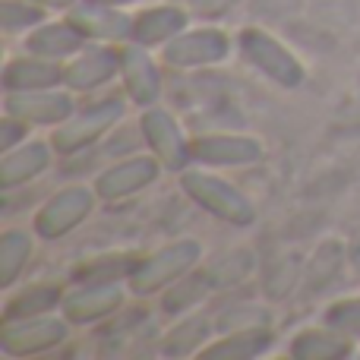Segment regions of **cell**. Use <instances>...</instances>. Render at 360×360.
<instances>
[{
    "instance_id": "cell-1",
    "label": "cell",
    "mask_w": 360,
    "mask_h": 360,
    "mask_svg": "<svg viewBox=\"0 0 360 360\" xmlns=\"http://www.w3.org/2000/svg\"><path fill=\"white\" fill-rule=\"evenodd\" d=\"M180 186H184V193L199 205V209L209 212V215L218 218V221L237 224V228L253 224V218H256L253 202H250L234 184H228V180H221L215 174H205V171H184Z\"/></svg>"
},
{
    "instance_id": "cell-2",
    "label": "cell",
    "mask_w": 360,
    "mask_h": 360,
    "mask_svg": "<svg viewBox=\"0 0 360 360\" xmlns=\"http://www.w3.org/2000/svg\"><path fill=\"white\" fill-rule=\"evenodd\" d=\"M202 256V247L196 240H177L168 243L165 250H158L155 256H149L146 262L133 266L130 272V291L136 297H149V294H158L162 288H168L171 281L184 278L186 272H193Z\"/></svg>"
},
{
    "instance_id": "cell-3",
    "label": "cell",
    "mask_w": 360,
    "mask_h": 360,
    "mask_svg": "<svg viewBox=\"0 0 360 360\" xmlns=\"http://www.w3.org/2000/svg\"><path fill=\"white\" fill-rule=\"evenodd\" d=\"M120 117H124V101L120 98H105L98 105H89L57 127L54 136H51V146L60 155H73V152L92 146L98 136H105Z\"/></svg>"
},
{
    "instance_id": "cell-4",
    "label": "cell",
    "mask_w": 360,
    "mask_h": 360,
    "mask_svg": "<svg viewBox=\"0 0 360 360\" xmlns=\"http://www.w3.org/2000/svg\"><path fill=\"white\" fill-rule=\"evenodd\" d=\"M240 48H243V54H247V60L253 63L262 76L278 82V86L294 89L304 82V67H300V60L281 41H275L266 29H243Z\"/></svg>"
},
{
    "instance_id": "cell-5",
    "label": "cell",
    "mask_w": 360,
    "mask_h": 360,
    "mask_svg": "<svg viewBox=\"0 0 360 360\" xmlns=\"http://www.w3.org/2000/svg\"><path fill=\"white\" fill-rule=\"evenodd\" d=\"M63 319H54L44 313V316L4 323V329H0V351L10 357H32V354L57 348V345H63L70 335V326L63 323Z\"/></svg>"
},
{
    "instance_id": "cell-6",
    "label": "cell",
    "mask_w": 360,
    "mask_h": 360,
    "mask_svg": "<svg viewBox=\"0 0 360 360\" xmlns=\"http://www.w3.org/2000/svg\"><path fill=\"white\" fill-rule=\"evenodd\" d=\"M98 193L89 186H63L57 196H51L48 202L38 209L35 215V231L44 240H57V237L70 234L76 224H82L89 218Z\"/></svg>"
},
{
    "instance_id": "cell-7",
    "label": "cell",
    "mask_w": 360,
    "mask_h": 360,
    "mask_svg": "<svg viewBox=\"0 0 360 360\" xmlns=\"http://www.w3.org/2000/svg\"><path fill=\"white\" fill-rule=\"evenodd\" d=\"M4 111L25 124L60 127L76 114V101L73 95L54 92V89H29V92H6Z\"/></svg>"
},
{
    "instance_id": "cell-8",
    "label": "cell",
    "mask_w": 360,
    "mask_h": 360,
    "mask_svg": "<svg viewBox=\"0 0 360 360\" xmlns=\"http://www.w3.org/2000/svg\"><path fill=\"white\" fill-rule=\"evenodd\" d=\"M143 136L149 143L152 155L165 165V171H184L190 162V143H186L184 130L165 108H146L143 114Z\"/></svg>"
},
{
    "instance_id": "cell-9",
    "label": "cell",
    "mask_w": 360,
    "mask_h": 360,
    "mask_svg": "<svg viewBox=\"0 0 360 360\" xmlns=\"http://www.w3.org/2000/svg\"><path fill=\"white\" fill-rule=\"evenodd\" d=\"M231 51V38L221 29H193L180 32L165 44L162 57L171 67H209V63L224 60Z\"/></svg>"
},
{
    "instance_id": "cell-10",
    "label": "cell",
    "mask_w": 360,
    "mask_h": 360,
    "mask_svg": "<svg viewBox=\"0 0 360 360\" xmlns=\"http://www.w3.org/2000/svg\"><path fill=\"white\" fill-rule=\"evenodd\" d=\"M165 165L158 162L155 155H136V158H127V162L114 165L108 168L105 174H98L95 180V193L101 199H124V196H133L139 193L143 186L155 184L158 174H162Z\"/></svg>"
},
{
    "instance_id": "cell-11",
    "label": "cell",
    "mask_w": 360,
    "mask_h": 360,
    "mask_svg": "<svg viewBox=\"0 0 360 360\" xmlns=\"http://www.w3.org/2000/svg\"><path fill=\"white\" fill-rule=\"evenodd\" d=\"M120 304H124V288L120 285H114V281H89L86 288L63 297L60 310L67 316V323L86 326L95 323V319L111 316Z\"/></svg>"
},
{
    "instance_id": "cell-12",
    "label": "cell",
    "mask_w": 360,
    "mask_h": 360,
    "mask_svg": "<svg viewBox=\"0 0 360 360\" xmlns=\"http://www.w3.org/2000/svg\"><path fill=\"white\" fill-rule=\"evenodd\" d=\"M120 73H124V89L130 95L133 105L152 108L162 95V76H158L155 60L149 57V51L143 44H127L120 51Z\"/></svg>"
},
{
    "instance_id": "cell-13",
    "label": "cell",
    "mask_w": 360,
    "mask_h": 360,
    "mask_svg": "<svg viewBox=\"0 0 360 360\" xmlns=\"http://www.w3.org/2000/svg\"><path fill=\"white\" fill-rule=\"evenodd\" d=\"M190 158L202 165H253L262 158V143L253 136L234 133H212L190 143Z\"/></svg>"
},
{
    "instance_id": "cell-14",
    "label": "cell",
    "mask_w": 360,
    "mask_h": 360,
    "mask_svg": "<svg viewBox=\"0 0 360 360\" xmlns=\"http://www.w3.org/2000/svg\"><path fill=\"white\" fill-rule=\"evenodd\" d=\"M70 22L86 38H101V41H127L133 32V19L127 16V13H120L117 6L92 4V0L73 6Z\"/></svg>"
},
{
    "instance_id": "cell-15",
    "label": "cell",
    "mask_w": 360,
    "mask_h": 360,
    "mask_svg": "<svg viewBox=\"0 0 360 360\" xmlns=\"http://www.w3.org/2000/svg\"><path fill=\"white\" fill-rule=\"evenodd\" d=\"M117 70H120V54L114 48H86V51H76L73 60L67 63L63 82L73 92H86V89L108 82Z\"/></svg>"
},
{
    "instance_id": "cell-16",
    "label": "cell",
    "mask_w": 360,
    "mask_h": 360,
    "mask_svg": "<svg viewBox=\"0 0 360 360\" xmlns=\"http://www.w3.org/2000/svg\"><path fill=\"white\" fill-rule=\"evenodd\" d=\"M67 70L57 67L51 57H13L4 67V89L6 92H29V89H54L63 82Z\"/></svg>"
},
{
    "instance_id": "cell-17",
    "label": "cell",
    "mask_w": 360,
    "mask_h": 360,
    "mask_svg": "<svg viewBox=\"0 0 360 360\" xmlns=\"http://www.w3.org/2000/svg\"><path fill=\"white\" fill-rule=\"evenodd\" d=\"M186 13L180 6H152L143 10L133 19L130 41L143 44V48H155V44H168L171 38H177L186 29Z\"/></svg>"
},
{
    "instance_id": "cell-18",
    "label": "cell",
    "mask_w": 360,
    "mask_h": 360,
    "mask_svg": "<svg viewBox=\"0 0 360 360\" xmlns=\"http://www.w3.org/2000/svg\"><path fill=\"white\" fill-rule=\"evenodd\" d=\"M51 149L54 146L41 143V139H32V143L19 146V149H6V155L0 158V186L10 193L13 186L38 177L51 165Z\"/></svg>"
},
{
    "instance_id": "cell-19",
    "label": "cell",
    "mask_w": 360,
    "mask_h": 360,
    "mask_svg": "<svg viewBox=\"0 0 360 360\" xmlns=\"http://www.w3.org/2000/svg\"><path fill=\"white\" fill-rule=\"evenodd\" d=\"M82 38H86V35H82V32L67 19V22H51V25L35 29L29 35V41H25V48H29V54L57 60V57L76 54V51L82 48Z\"/></svg>"
},
{
    "instance_id": "cell-20",
    "label": "cell",
    "mask_w": 360,
    "mask_h": 360,
    "mask_svg": "<svg viewBox=\"0 0 360 360\" xmlns=\"http://www.w3.org/2000/svg\"><path fill=\"white\" fill-rule=\"evenodd\" d=\"M345 262V247L342 240H326L316 247V253L307 259L304 266V275H300V285H304V291L310 294H319L326 291V288L335 281L338 269H342Z\"/></svg>"
},
{
    "instance_id": "cell-21",
    "label": "cell",
    "mask_w": 360,
    "mask_h": 360,
    "mask_svg": "<svg viewBox=\"0 0 360 360\" xmlns=\"http://www.w3.org/2000/svg\"><path fill=\"white\" fill-rule=\"evenodd\" d=\"M272 345V335L266 329H237L228 338L202 348V360H250Z\"/></svg>"
},
{
    "instance_id": "cell-22",
    "label": "cell",
    "mask_w": 360,
    "mask_h": 360,
    "mask_svg": "<svg viewBox=\"0 0 360 360\" xmlns=\"http://www.w3.org/2000/svg\"><path fill=\"white\" fill-rule=\"evenodd\" d=\"M291 354L297 360H342L351 354V345L335 329H307L291 342Z\"/></svg>"
},
{
    "instance_id": "cell-23",
    "label": "cell",
    "mask_w": 360,
    "mask_h": 360,
    "mask_svg": "<svg viewBox=\"0 0 360 360\" xmlns=\"http://www.w3.org/2000/svg\"><path fill=\"white\" fill-rule=\"evenodd\" d=\"M29 256H32V237L22 228H6L0 234V285L13 288V281L25 269Z\"/></svg>"
},
{
    "instance_id": "cell-24",
    "label": "cell",
    "mask_w": 360,
    "mask_h": 360,
    "mask_svg": "<svg viewBox=\"0 0 360 360\" xmlns=\"http://www.w3.org/2000/svg\"><path fill=\"white\" fill-rule=\"evenodd\" d=\"M63 297H60V288L54 285H44V288H32V291L19 294L13 297L10 304L4 307V323H13V319H29V316H44L51 313L54 307H60Z\"/></svg>"
},
{
    "instance_id": "cell-25",
    "label": "cell",
    "mask_w": 360,
    "mask_h": 360,
    "mask_svg": "<svg viewBox=\"0 0 360 360\" xmlns=\"http://www.w3.org/2000/svg\"><path fill=\"white\" fill-rule=\"evenodd\" d=\"M256 266V256L250 250H234L228 256H218L209 269H205V281L209 288H234L237 281H243Z\"/></svg>"
},
{
    "instance_id": "cell-26",
    "label": "cell",
    "mask_w": 360,
    "mask_h": 360,
    "mask_svg": "<svg viewBox=\"0 0 360 360\" xmlns=\"http://www.w3.org/2000/svg\"><path fill=\"white\" fill-rule=\"evenodd\" d=\"M205 335H209V323H205L202 316L184 319V323H180L177 329L165 338V354H171V357L174 354H190L193 348H199V345L205 342Z\"/></svg>"
},
{
    "instance_id": "cell-27",
    "label": "cell",
    "mask_w": 360,
    "mask_h": 360,
    "mask_svg": "<svg viewBox=\"0 0 360 360\" xmlns=\"http://www.w3.org/2000/svg\"><path fill=\"white\" fill-rule=\"evenodd\" d=\"M44 6L32 4V0H4L0 6V22L6 32H19V29H32V25H41L44 19Z\"/></svg>"
},
{
    "instance_id": "cell-28",
    "label": "cell",
    "mask_w": 360,
    "mask_h": 360,
    "mask_svg": "<svg viewBox=\"0 0 360 360\" xmlns=\"http://www.w3.org/2000/svg\"><path fill=\"white\" fill-rule=\"evenodd\" d=\"M326 326L342 335H360V297L357 300H338L326 310Z\"/></svg>"
},
{
    "instance_id": "cell-29",
    "label": "cell",
    "mask_w": 360,
    "mask_h": 360,
    "mask_svg": "<svg viewBox=\"0 0 360 360\" xmlns=\"http://www.w3.org/2000/svg\"><path fill=\"white\" fill-rule=\"evenodd\" d=\"M300 275H304V269H300L297 256H285V259L266 275V291L272 294V297H285V294L300 281Z\"/></svg>"
},
{
    "instance_id": "cell-30",
    "label": "cell",
    "mask_w": 360,
    "mask_h": 360,
    "mask_svg": "<svg viewBox=\"0 0 360 360\" xmlns=\"http://www.w3.org/2000/svg\"><path fill=\"white\" fill-rule=\"evenodd\" d=\"M193 13H202V16H218V13L231 10L237 0H186Z\"/></svg>"
},
{
    "instance_id": "cell-31",
    "label": "cell",
    "mask_w": 360,
    "mask_h": 360,
    "mask_svg": "<svg viewBox=\"0 0 360 360\" xmlns=\"http://www.w3.org/2000/svg\"><path fill=\"white\" fill-rule=\"evenodd\" d=\"M38 6H51V10H63V6H76L79 0H32Z\"/></svg>"
},
{
    "instance_id": "cell-32",
    "label": "cell",
    "mask_w": 360,
    "mask_h": 360,
    "mask_svg": "<svg viewBox=\"0 0 360 360\" xmlns=\"http://www.w3.org/2000/svg\"><path fill=\"white\" fill-rule=\"evenodd\" d=\"M348 259L354 262V266H360V240H357V243H351V250H348Z\"/></svg>"
},
{
    "instance_id": "cell-33",
    "label": "cell",
    "mask_w": 360,
    "mask_h": 360,
    "mask_svg": "<svg viewBox=\"0 0 360 360\" xmlns=\"http://www.w3.org/2000/svg\"><path fill=\"white\" fill-rule=\"evenodd\" d=\"M92 4H105V6H127L133 0H92Z\"/></svg>"
}]
</instances>
